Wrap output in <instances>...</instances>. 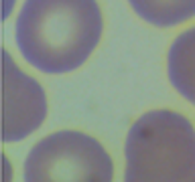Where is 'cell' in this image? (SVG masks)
<instances>
[{"instance_id": "cell-1", "label": "cell", "mask_w": 195, "mask_h": 182, "mask_svg": "<svg viewBox=\"0 0 195 182\" xmlns=\"http://www.w3.org/2000/svg\"><path fill=\"white\" fill-rule=\"evenodd\" d=\"M102 33L104 16L98 0H24L14 20L20 57L47 75L84 67Z\"/></svg>"}, {"instance_id": "cell-2", "label": "cell", "mask_w": 195, "mask_h": 182, "mask_svg": "<svg viewBox=\"0 0 195 182\" xmlns=\"http://www.w3.org/2000/svg\"><path fill=\"white\" fill-rule=\"evenodd\" d=\"M124 182H195V128L183 114L150 109L124 142Z\"/></svg>"}, {"instance_id": "cell-3", "label": "cell", "mask_w": 195, "mask_h": 182, "mask_svg": "<svg viewBox=\"0 0 195 182\" xmlns=\"http://www.w3.org/2000/svg\"><path fill=\"white\" fill-rule=\"evenodd\" d=\"M24 182H112L114 162L94 136L59 129L29 150L23 166Z\"/></svg>"}, {"instance_id": "cell-4", "label": "cell", "mask_w": 195, "mask_h": 182, "mask_svg": "<svg viewBox=\"0 0 195 182\" xmlns=\"http://www.w3.org/2000/svg\"><path fill=\"white\" fill-rule=\"evenodd\" d=\"M47 118V95L37 79L16 67L2 51V142L12 144L29 138Z\"/></svg>"}, {"instance_id": "cell-5", "label": "cell", "mask_w": 195, "mask_h": 182, "mask_svg": "<svg viewBox=\"0 0 195 182\" xmlns=\"http://www.w3.org/2000/svg\"><path fill=\"white\" fill-rule=\"evenodd\" d=\"M169 83L183 99L195 105V27L183 30L167 53Z\"/></svg>"}, {"instance_id": "cell-6", "label": "cell", "mask_w": 195, "mask_h": 182, "mask_svg": "<svg viewBox=\"0 0 195 182\" xmlns=\"http://www.w3.org/2000/svg\"><path fill=\"white\" fill-rule=\"evenodd\" d=\"M128 4L138 18L159 28L195 18V0H128Z\"/></svg>"}, {"instance_id": "cell-7", "label": "cell", "mask_w": 195, "mask_h": 182, "mask_svg": "<svg viewBox=\"0 0 195 182\" xmlns=\"http://www.w3.org/2000/svg\"><path fill=\"white\" fill-rule=\"evenodd\" d=\"M2 168H4V172H6V174H4V182H10V180H12V172H10V162H8V160L4 158V156H2Z\"/></svg>"}, {"instance_id": "cell-8", "label": "cell", "mask_w": 195, "mask_h": 182, "mask_svg": "<svg viewBox=\"0 0 195 182\" xmlns=\"http://www.w3.org/2000/svg\"><path fill=\"white\" fill-rule=\"evenodd\" d=\"M12 2H14V0H4V16L10 14V10H12Z\"/></svg>"}]
</instances>
